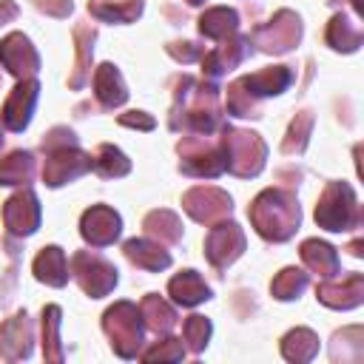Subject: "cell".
Here are the masks:
<instances>
[{"label":"cell","mask_w":364,"mask_h":364,"mask_svg":"<svg viewBox=\"0 0 364 364\" xmlns=\"http://www.w3.org/2000/svg\"><path fill=\"white\" fill-rule=\"evenodd\" d=\"M168 128L182 134H216L222 128L219 85L213 80L179 74L173 80V105L168 114Z\"/></svg>","instance_id":"1"},{"label":"cell","mask_w":364,"mask_h":364,"mask_svg":"<svg viewBox=\"0 0 364 364\" xmlns=\"http://www.w3.org/2000/svg\"><path fill=\"white\" fill-rule=\"evenodd\" d=\"M250 225L253 230L273 245H282L287 239L296 236L299 225H301V208L299 199L290 188L276 185V188H264L247 208Z\"/></svg>","instance_id":"2"},{"label":"cell","mask_w":364,"mask_h":364,"mask_svg":"<svg viewBox=\"0 0 364 364\" xmlns=\"http://www.w3.org/2000/svg\"><path fill=\"white\" fill-rule=\"evenodd\" d=\"M219 145L225 156V171L239 179H253L264 171L267 162V145L256 131L225 125L219 128Z\"/></svg>","instance_id":"3"},{"label":"cell","mask_w":364,"mask_h":364,"mask_svg":"<svg viewBox=\"0 0 364 364\" xmlns=\"http://www.w3.org/2000/svg\"><path fill=\"white\" fill-rule=\"evenodd\" d=\"M102 333L108 336V344L119 358L125 361L139 358L142 344H145V321H142L139 304L128 299L114 301L102 313Z\"/></svg>","instance_id":"4"},{"label":"cell","mask_w":364,"mask_h":364,"mask_svg":"<svg viewBox=\"0 0 364 364\" xmlns=\"http://www.w3.org/2000/svg\"><path fill=\"white\" fill-rule=\"evenodd\" d=\"M316 225L330 233H347L361 228V208L353 185L333 179L324 185L318 202H316Z\"/></svg>","instance_id":"5"},{"label":"cell","mask_w":364,"mask_h":364,"mask_svg":"<svg viewBox=\"0 0 364 364\" xmlns=\"http://www.w3.org/2000/svg\"><path fill=\"white\" fill-rule=\"evenodd\" d=\"M179 171L193 179H216L225 173V156L219 136L213 134H185L176 142Z\"/></svg>","instance_id":"6"},{"label":"cell","mask_w":364,"mask_h":364,"mask_svg":"<svg viewBox=\"0 0 364 364\" xmlns=\"http://www.w3.org/2000/svg\"><path fill=\"white\" fill-rule=\"evenodd\" d=\"M40 151L46 154L40 173H43V182L48 188H63L68 182H77L80 176H85L91 171V154H85L80 148V139L57 142V145H40Z\"/></svg>","instance_id":"7"},{"label":"cell","mask_w":364,"mask_h":364,"mask_svg":"<svg viewBox=\"0 0 364 364\" xmlns=\"http://www.w3.org/2000/svg\"><path fill=\"white\" fill-rule=\"evenodd\" d=\"M301 34H304V26H301V17L290 9H279L267 23L256 26L247 37H250V46H256L262 54H287L293 51L299 43H301Z\"/></svg>","instance_id":"8"},{"label":"cell","mask_w":364,"mask_h":364,"mask_svg":"<svg viewBox=\"0 0 364 364\" xmlns=\"http://www.w3.org/2000/svg\"><path fill=\"white\" fill-rule=\"evenodd\" d=\"M68 273L80 284V290L91 299L108 296L119 282V273H117L114 262H108L97 250H77L68 262Z\"/></svg>","instance_id":"9"},{"label":"cell","mask_w":364,"mask_h":364,"mask_svg":"<svg viewBox=\"0 0 364 364\" xmlns=\"http://www.w3.org/2000/svg\"><path fill=\"white\" fill-rule=\"evenodd\" d=\"M182 210L199 225H216L233 213V199L216 185H193L182 193Z\"/></svg>","instance_id":"10"},{"label":"cell","mask_w":364,"mask_h":364,"mask_svg":"<svg viewBox=\"0 0 364 364\" xmlns=\"http://www.w3.org/2000/svg\"><path fill=\"white\" fill-rule=\"evenodd\" d=\"M247 247V239H245V230L230 222V219H222L216 225H210L208 236H205V259L210 262L213 270H228Z\"/></svg>","instance_id":"11"},{"label":"cell","mask_w":364,"mask_h":364,"mask_svg":"<svg viewBox=\"0 0 364 364\" xmlns=\"http://www.w3.org/2000/svg\"><path fill=\"white\" fill-rule=\"evenodd\" d=\"M40 219H43V208H40L37 193L28 185H23L17 193H11L3 205V225H6V233L14 239L31 236L40 228Z\"/></svg>","instance_id":"12"},{"label":"cell","mask_w":364,"mask_h":364,"mask_svg":"<svg viewBox=\"0 0 364 364\" xmlns=\"http://www.w3.org/2000/svg\"><path fill=\"white\" fill-rule=\"evenodd\" d=\"M250 37L247 34H233V37H228V40H219L213 48H208L205 54H202V74L208 77V80H219V77H225V74H230L233 68H239L247 57H250Z\"/></svg>","instance_id":"13"},{"label":"cell","mask_w":364,"mask_h":364,"mask_svg":"<svg viewBox=\"0 0 364 364\" xmlns=\"http://www.w3.org/2000/svg\"><path fill=\"white\" fill-rule=\"evenodd\" d=\"M37 100H40V82L31 77V80H17V85L9 91L6 102H3V111H0V119L6 125V131L11 134H23L34 117V108H37Z\"/></svg>","instance_id":"14"},{"label":"cell","mask_w":364,"mask_h":364,"mask_svg":"<svg viewBox=\"0 0 364 364\" xmlns=\"http://www.w3.org/2000/svg\"><path fill=\"white\" fill-rule=\"evenodd\" d=\"M0 65L14 80H31L40 71V54L23 31H11L0 40Z\"/></svg>","instance_id":"15"},{"label":"cell","mask_w":364,"mask_h":364,"mask_svg":"<svg viewBox=\"0 0 364 364\" xmlns=\"http://www.w3.org/2000/svg\"><path fill=\"white\" fill-rule=\"evenodd\" d=\"M122 233V216L108 205H91L80 216V236L91 247H108Z\"/></svg>","instance_id":"16"},{"label":"cell","mask_w":364,"mask_h":364,"mask_svg":"<svg viewBox=\"0 0 364 364\" xmlns=\"http://www.w3.org/2000/svg\"><path fill=\"white\" fill-rule=\"evenodd\" d=\"M34 353V321L26 310H17L0 324V358L26 361Z\"/></svg>","instance_id":"17"},{"label":"cell","mask_w":364,"mask_h":364,"mask_svg":"<svg viewBox=\"0 0 364 364\" xmlns=\"http://www.w3.org/2000/svg\"><path fill=\"white\" fill-rule=\"evenodd\" d=\"M316 299L330 310H353L364 301V276L361 273H344L330 276L316 287Z\"/></svg>","instance_id":"18"},{"label":"cell","mask_w":364,"mask_h":364,"mask_svg":"<svg viewBox=\"0 0 364 364\" xmlns=\"http://www.w3.org/2000/svg\"><path fill=\"white\" fill-rule=\"evenodd\" d=\"M293 80H296L293 65H267V68H259V71H253V74L239 77L242 88H245L256 102H262V100H267V97L284 94V91L293 85Z\"/></svg>","instance_id":"19"},{"label":"cell","mask_w":364,"mask_h":364,"mask_svg":"<svg viewBox=\"0 0 364 364\" xmlns=\"http://www.w3.org/2000/svg\"><path fill=\"white\" fill-rule=\"evenodd\" d=\"M94 40H97V28L88 23H77L74 26V68L68 74V88L80 91L85 88V82L91 80V68H94Z\"/></svg>","instance_id":"20"},{"label":"cell","mask_w":364,"mask_h":364,"mask_svg":"<svg viewBox=\"0 0 364 364\" xmlns=\"http://www.w3.org/2000/svg\"><path fill=\"white\" fill-rule=\"evenodd\" d=\"M361 17L355 14H347V11H336L330 20H327V28H324V43L333 48V51H341V54H353L358 51V46L364 43V31H361Z\"/></svg>","instance_id":"21"},{"label":"cell","mask_w":364,"mask_h":364,"mask_svg":"<svg viewBox=\"0 0 364 364\" xmlns=\"http://www.w3.org/2000/svg\"><path fill=\"white\" fill-rule=\"evenodd\" d=\"M94 100L105 111H114L128 102V85L114 63H100L94 68Z\"/></svg>","instance_id":"22"},{"label":"cell","mask_w":364,"mask_h":364,"mask_svg":"<svg viewBox=\"0 0 364 364\" xmlns=\"http://www.w3.org/2000/svg\"><path fill=\"white\" fill-rule=\"evenodd\" d=\"M122 253L125 259L139 267V270H148V273H159V270H168L171 267V253L165 250V245L148 239V236H134L122 245Z\"/></svg>","instance_id":"23"},{"label":"cell","mask_w":364,"mask_h":364,"mask_svg":"<svg viewBox=\"0 0 364 364\" xmlns=\"http://www.w3.org/2000/svg\"><path fill=\"white\" fill-rule=\"evenodd\" d=\"M299 256H301V264L318 279H330V276L341 273L338 250L324 239H304L299 247Z\"/></svg>","instance_id":"24"},{"label":"cell","mask_w":364,"mask_h":364,"mask_svg":"<svg viewBox=\"0 0 364 364\" xmlns=\"http://www.w3.org/2000/svg\"><path fill=\"white\" fill-rule=\"evenodd\" d=\"M31 270H34V279L40 284H48V287H65L71 273H68V259H65V250L60 245H48L43 247L34 262H31Z\"/></svg>","instance_id":"25"},{"label":"cell","mask_w":364,"mask_h":364,"mask_svg":"<svg viewBox=\"0 0 364 364\" xmlns=\"http://www.w3.org/2000/svg\"><path fill=\"white\" fill-rule=\"evenodd\" d=\"M168 296H171L173 304H179V307H196V304L208 301L213 293H210V284H208L196 270H179V273L168 282Z\"/></svg>","instance_id":"26"},{"label":"cell","mask_w":364,"mask_h":364,"mask_svg":"<svg viewBox=\"0 0 364 364\" xmlns=\"http://www.w3.org/2000/svg\"><path fill=\"white\" fill-rule=\"evenodd\" d=\"M196 26H199V34L205 40L219 43V40H228L239 31V11L230 6H210L199 14Z\"/></svg>","instance_id":"27"},{"label":"cell","mask_w":364,"mask_h":364,"mask_svg":"<svg viewBox=\"0 0 364 364\" xmlns=\"http://www.w3.org/2000/svg\"><path fill=\"white\" fill-rule=\"evenodd\" d=\"M139 313H142V321H145V330L156 333V336H165L176 327L179 316L176 310L159 296V293H145L142 301H139Z\"/></svg>","instance_id":"28"},{"label":"cell","mask_w":364,"mask_h":364,"mask_svg":"<svg viewBox=\"0 0 364 364\" xmlns=\"http://www.w3.org/2000/svg\"><path fill=\"white\" fill-rule=\"evenodd\" d=\"M34 176H37V159L31 151L17 148L0 159V185H6V188L20 185L23 188V185H31Z\"/></svg>","instance_id":"29"},{"label":"cell","mask_w":364,"mask_h":364,"mask_svg":"<svg viewBox=\"0 0 364 364\" xmlns=\"http://www.w3.org/2000/svg\"><path fill=\"white\" fill-rule=\"evenodd\" d=\"M142 230L148 239L159 242V245H179L182 242V222L173 210L168 208H156L142 219Z\"/></svg>","instance_id":"30"},{"label":"cell","mask_w":364,"mask_h":364,"mask_svg":"<svg viewBox=\"0 0 364 364\" xmlns=\"http://www.w3.org/2000/svg\"><path fill=\"white\" fill-rule=\"evenodd\" d=\"M145 0H88V11L102 23H134L139 20Z\"/></svg>","instance_id":"31"},{"label":"cell","mask_w":364,"mask_h":364,"mask_svg":"<svg viewBox=\"0 0 364 364\" xmlns=\"http://www.w3.org/2000/svg\"><path fill=\"white\" fill-rule=\"evenodd\" d=\"M60 324H63V310L57 304H46L40 313V330H43V355L46 361L60 364L65 358L63 341H60Z\"/></svg>","instance_id":"32"},{"label":"cell","mask_w":364,"mask_h":364,"mask_svg":"<svg viewBox=\"0 0 364 364\" xmlns=\"http://www.w3.org/2000/svg\"><path fill=\"white\" fill-rule=\"evenodd\" d=\"M318 353V336L310 330V327H296L290 333L282 336V355L287 361H313Z\"/></svg>","instance_id":"33"},{"label":"cell","mask_w":364,"mask_h":364,"mask_svg":"<svg viewBox=\"0 0 364 364\" xmlns=\"http://www.w3.org/2000/svg\"><path fill=\"white\" fill-rule=\"evenodd\" d=\"M91 168L102 176V179H122L131 173V159L111 142H102L97 148V154L91 156Z\"/></svg>","instance_id":"34"},{"label":"cell","mask_w":364,"mask_h":364,"mask_svg":"<svg viewBox=\"0 0 364 364\" xmlns=\"http://www.w3.org/2000/svg\"><path fill=\"white\" fill-rule=\"evenodd\" d=\"M361 355H364L361 324H353V327L333 333V338H330V358L333 361H361Z\"/></svg>","instance_id":"35"},{"label":"cell","mask_w":364,"mask_h":364,"mask_svg":"<svg viewBox=\"0 0 364 364\" xmlns=\"http://www.w3.org/2000/svg\"><path fill=\"white\" fill-rule=\"evenodd\" d=\"M310 131H313V111L304 108V111H299V114L290 119V125H287V131H284V139H282V154H284V156H301V154L307 151Z\"/></svg>","instance_id":"36"},{"label":"cell","mask_w":364,"mask_h":364,"mask_svg":"<svg viewBox=\"0 0 364 364\" xmlns=\"http://www.w3.org/2000/svg\"><path fill=\"white\" fill-rule=\"evenodd\" d=\"M310 284V273H304L301 267H282L273 282H270V293L279 301H296Z\"/></svg>","instance_id":"37"},{"label":"cell","mask_w":364,"mask_h":364,"mask_svg":"<svg viewBox=\"0 0 364 364\" xmlns=\"http://www.w3.org/2000/svg\"><path fill=\"white\" fill-rule=\"evenodd\" d=\"M210 336H213L210 318H205V316H199V313H193V316L185 318V324H182V338H185V347H188L193 355H199V353L208 347Z\"/></svg>","instance_id":"38"},{"label":"cell","mask_w":364,"mask_h":364,"mask_svg":"<svg viewBox=\"0 0 364 364\" xmlns=\"http://www.w3.org/2000/svg\"><path fill=\"white\" fill-rule=\"evenodd\" d=\"M142 361H182L185 358V344L182 338H173V336H162V341H156L154 347L142 350L139 353Z\"/></svg>","instance_id":"39"},{"label":"cell","mask_w":364,"mask_h":364,"mask_svg":"<svg viewBox=\"0 0 364 364\" xmlns=\"http://www.w3.org/2000/svg\"><path fill=\"white\" fill-rule=\"evenodd\" d=\"M168 54L176 60V63H196V60H202V54H205V46H199V43H193V40H173V43H168Z\"/></svg>","instance_id":"40"},{"label":"cell","mask_w":364,"mask_h":364,"mask_svg":"<svg viewBox=\"0 0 364 364\" xmlns=\"http://www.w3.org/2000/svg\"><path fill=\"white\" fill-rule=\"evenodd\" d=\"M117 122L122 128H136V131H154V125H156V119L145 111H125L117 117Z\"/></svg>","instance_id":"41"},{"label":"cell","mask_w":364,"mask_h":364,"mask_svg":"<svg viewBox=\"0 0 364 364\" xmlns=\"http://www.w3.org/2000/svg\"><path fill=\"white\" fill-rule=\"evenodd\" d=\"M34 9L40 14H48V17L63 20V17H68L74 11V3L71 0H34Z\"/></svg>","instance_id":"42"},{"label":"cell","mask_w":364,"mask_h":364,"mask_svg":"<svg viewBox=\"0 0 364 364\" xmlns=\"http://www.w3.org/2000/svg\"><path fill=\"white\" fill-rule=\"evenodd\" d=\"M17 14H20V9H17L14 0H0V28H3L6 23H14Z\"/></svg>","instance_id":"43"},{"label":"cell","mask_w":364,"mask_h":364,"mask_svg":"<svg viewBox=\"0 0 364 364\" xmlns=\"http://www.w3.org/2000/svg\"><path fill=\"white\" fill-rule=\"evenodd\" d=\"M347 250H350V253H353V256H361V253H364V250H361V239H353V242H350V247H347Z\"/></svg>","instance_id":"44"},{"label":"cell","mask_w":364,"mask_h":364,"mask_svg":"<svg viewBox=\"0 0 364 364\" xmlns=\"http://www.w3.org/2000/svg\"><path fill=\"white\" fill-rule=\"evenodd\" d=\"M3 142H6V125H3V119H0V148H3Z\"/></svg>","instance_id":"45"},{"label":"cell","mask_w":364,"mask_h":364,"mask_svg":"<svg viewBox=\"0 0 364 364\" xmlns=\"http://www.w3.org/2000/svg\"><path fill=\"white\" fill-rule=\"evenodd\" d=\"M185 3H188V6H202L205 0H185Z\"/></svg>","instance_id":"46"},{"label":"cell","mask_w":364,"mask_h":364,"mask_svg":"<svg viewBox=\"0 0 364 364\" xmlns=\"http://www.w3.org/2000/svg\"><path fill=\"white\" fill-rule=\"evenodd\" d=\"M0 80H3V77H0Z\"/></svg>","instance_id":"47"}]
</instances>
